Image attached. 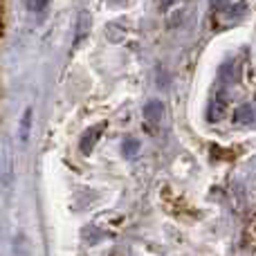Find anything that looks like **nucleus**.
Returning a JSON list of instances; mask_svg holds the SVG:
<instances>
[{
    "mask_svg": "<svg viewBox=\"0 0 256 256\" xmlns=\"http://www.w3.org/2000/svg\"><path fill=\"white\" fill-rule=\"evenodd\" d=\"M102 130H104V124H99V126H90L88 130L81 135V142H79L81 153H84V155H90V153H92L94 144L99 142V135H102Z\"/></svg>",
    "mask_w": 256,
    "mask_h": 256,
    "instance_id": "1",
    "label": "nucleus"
},
{
    "mask_svg": "<svg viewBox=\"0 0 256 256\" xmlns=\"http://www.w3.org/2000/svg\"><path fill=\"white\" fill-rule=\"evenodd\" d=\"M162 117H164V104L162 102L153 99V102H148L144 106V120L148 122V124L158 126L160 122H162Z\"/></svg>",
    "mask_w": 256,
    "mask_h": 256,
    "instance_id": "2",
    "label": "nucleus"
},
{
    "mask_svg": "<svg viewBox=\"0 0 256 256\" xmlns=\"http://www.w3.org/2000/svg\"><path fill=\"white\" fill-rule=\"evenodd\" d=\"M225 110H227V104L222 102L220 97L212 99V104H209V108H207V120L212 122V124H216V122H220L222 117H225Z\"/></svg>",
    "mask_w": 256,
    "mask_h": 256,
    "instance_id": "3",
    "label": "nucleus"
},
{
    "mask_svg": "<svg viewBox=\"0 0 256 256\" xmlns=\"http://www.w3.org/2000/svg\"><path fill=\"white\" fill-rule=\"evenodd\" d=\"M234 120H236V124H250V122L254 120V108L250 106V104H245V106H240L238 110H236Z\"/></svg>",
    "mask_w": 256,
    "mask_h": 256,
    "instance_id": "4",
    "label": "nucleus"
},
{
    "mask_svg": "<svg viewBox=\"0 0 256 256\" xmlns=\"http://www.w3.org/2000/svg\"><path fill=\"white\" fill-rule=\"evenodd\" d=\"M30 126H32V110L27 108V112L22 115V122H20V142H27V135H30Z\"/></svg>",
    "mask_w": 256,
    "mask_h": 256,
    "instance_id": "5",
    "label": "nucleus"
},
{
    "mask_svg": "<svg viewBox=\"0 0 256 256\" xmlns=\"http://www.w3.org/2000/svg\"><path fill=\"white\" fill-rule=\"evenodd\" d=\"M88 30H90V16H88V12H84L79 16V32H76V40L84 38V36L88 34Z\"/></svg>",
    "mask_w": 256,
    "mask_h": 256,
    "instance_id": "6",
    "label": "nucleus"
},
{
    "mask_svg": "<svg viewBox=\"0 0 256 256\" xmlns=\"http://www.w3.org/2000/svg\"><path fill=\"white\" fill-rule=\"evenodd\" d=\"M137 148H140V144H137L135 140H126L124 142V155L126 158H132V155L137 153Z\"/></svg>",
    "mask_w": 256,
    "mask_h": 256,
    "instance_id": "7",
    "label": "nucleus"
},
{
    "mask_svg": "<svg viewBox=\"0 0 256 256\" xmlns=\"http://www.w3.org/2000/svg\"><path fill=\"white\" fill-rule=\"evenodd\" d=\"M45 4H48V0H36L34 9H36V12H43V9H45Z\"/></svg>",
    "mask_w": 256,
    "mask_h": 256,
    "instance_id": "8",
    "label": "nucleus"
},
{
    "mask_svg": "<svg viewBox=\"0 0 256 256\" xmlns=\"http://www.w3.org/2000/svg\"><path fill=\"white\" fill-rule=\"evenodd\" d=\"M176 2H178V0H162V7L166 9V7H171V4H176Z\"/></svg>",
    "mask_w": 256,
    "mask_h": 256,
    "instance_id": "9",
    "label": "nucleus"
},
{
    "mask_svg": "<svg viewBox=\"0 0 256 256\" xmlns=\"http://www.w3.org/2000/svg\"><path fill=\"white\" fill-rule=\"evenodd\" d=\"M222 2V0H214V4H216V7H218V4H220ZM225 2H227V0H225Z\"/></svg>",
    "mask_w": 256,
    "mask_h": 256,
    "instance_id": "10",
    "label": "nucleus"
}]
</instances>
